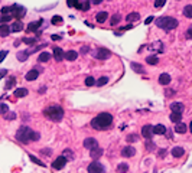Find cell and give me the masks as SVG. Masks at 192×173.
<instances>
[{
    "label": "cell",
    "instance_id": "cell-29",
    "mask_svg": "<svg viewBox=\"0 0 192 173\" xmlns=\"http://www.w3.org/2000/svg\"><path fill=\"white\" fill-rule=\"evenodd\" d=\"M28 56H29L28 51H20V52H17V55H16V58H17L20 62H25V61L28 59Z\"/></svg>",
    "mask_w": 192,
    "mask_h": 173
},
{
    "label": "cell",
    "instance_id": "cell-25",
    "mask_svg": "<svg viewBox=\"0 0 192 173\" xmlns=\"http://www.w3.org/2000/svg\"><path fill=\"white\" fill-rule=\"evenodd\" d=\"M9 33H10V28H9L7 25H0V36H1V38L7 36Z\"/></svg>",
    "mask_w": 192,
    "mask_h": 173
},
{
    "label": "cell",
    "instance_id": "cell-20",
    "mask_svg": "<svg viewBox=\"0 0 192 173\" xmlns=\"http://www.w3.org/2000/svg\"><path fill=\"white\" fill-rule=\"evenodd\" d=\"M172 156L173 157H182L183 154H185V150H183V147H179V146H176V147H173L172 149Z\"/></svg>",
    "mask_w": 192,
    "mask_h": 173
},
{
    "label": "cell",
    "instance_id": "cell-55",
    "mask_svg": "<svg viewBox=\"0 0 192 173\" xmlns=\"http://www.w3.org/2000/svg\"><path fill=\"white\" fill-rule=\"evenodd\" d=\"M152 22H153V16H150V17H147V19H146V22H145V23H146V25H149V23H152Z\"/></svg>",
    "mask_w": 192,
    "mask_h": 173
},
{
    "label": "cell",
    "instance_id": "cell-22",
    "mask_svg": "<svg viewBox=\"0 0 192 173\" xmlns=\"http://www.w3.org/2000/svg\"><path fill=\"white\" fill-rule=\"evenodd\" d=\"M165 133H166V127L163 124L153 126V134H165Z\"/></svg>",
    "mask_w": 192,
    "mask_h": 173
},
{
    "label": "cell",
    "instance_id": "cell-24",
    "mask_svg": "<svg viewBox=\"0 0 192 173\" xmlns=\"http://www.w3.org/2000/svg\"><path fill=\"white\" fill-rule=\"evenodd\" d=\"M28 92H29V91H28L26 88H17V89L15 91V95H16L17 98H23V97L28 95Z\"/></svg>",
    "mask_w": 192,
    "mask_h": 173
},
{
    "label": "cell",
    "instance_id": "cell-53",
    "mask_svg": "<svg viewBox=\"0 0 192 173\" xmlns=\"http://www.w3.org/2000/svg\"><path fill=\"white\" fill-rule=\"evenodd\" d=\"M87 51H90V48H88V46H82L81 52H82V54H87Z\"/></svg>",
    "mask_w": 192,
    "mask_h": 173
},
{
    "label": "cell",
    "instance_id": "cell-17",
    "mask_svg": "<svg viewBox=\"0 0 192 173\" xmlns=\"http://www.w3.org/2000/svg\"><path fill=\"white\" fill-rule=\"evenodd\" d=\"M90 156H91V159L97 160L98 157H101L103 156V149L101 147H95V149H92V150L90 151Z\"/></svg>",
    "mask_w": 192,
    "mask_h": 173
},
{
    "label": "cell",
    "instance_id": "cell-50",
    "mask_svg": "<svg viewBox=\"0 0 192 173\" xmlns=\"http://www.w3.org/2000/svg\"><path fill=\"white\" fill-rule=\"evenodd\" d=\"M6 74H7V69H0V79L6 75Z\"/></svg>",
    "mask_w": 192,
    "mask_h": 173
},
{
    "label": "cell",
    "instance_id": "cell-5",
    "mask_svg": "<svg viewBox=\"0 0 192 173\" xmlns=\"http://www.w3.org/2000/svg\"><path fill=\"white\" fill-rule=\"evenodd\" d=\"M10 15H12V17H16L19 20V19H22L23 16L26 15V9L23 6H20V4L15 3L13 6H10Z\"/></svg>",
    "mask_w": 192,
    "mask_h": 173
},
{
    "label": "cell",
    "instance_id": "cell-48",
    "mask_svg": "<svg viewBox=\"0 0 192 173\" xmlns=\"http://www.w3.org/2000/svg\"><path fill=\"white\" fill-rule=\"evenodd\" d=\"M35 41H36V39H29V38L23 39V42H25V43H28V45H32V43H35Z\"/></svg>",
    "mask_w": 192,
    "mask_h": 173
},
{
    "label": "cell",
    "instance_id": "cell-30",
    "mask_svg": "<svg viewBox=\"0 0 192 173\" xmlns=\"http://www.w3.org/2000/svg\"><path fill=\"white\" fill-rule=\"evenodd\" d=\"M183 15H185V17L191 19L192 17V4H186V6L183 7Z\"/></svg>",
    "mask_w": 192,
    "mask_h": 173
},
{
    "label": "cell",
    "instance_id": "cell-7",
    "mask_svg": "<svg viewBox=\"0 0 192 173\" xmlns=\"http://www.w3.org/2000/svg\"><path fill=\"white\" fill-rule=\"evenodd\" d=\"M67 163H68L67 157L59 156V157H57V159L54 160V163H52V167H54V169H57V170H61V169H64V167H65V164H67Z\"/></svg>",
    "mask_w": 192,
    "mask_h": 173
},
{
    "label": "cell",
    "instance_id": "cell-23",
    "mask_svg": "<svg viewBox=\"0 0 192 173\" xmlns=\"http://www.w3.org/2000/svg\"><path fill=\"white\" fill-rule=\"evenodd\" d=\"M22 29H23V23L20 20H17V22H15V23L12 25L10 32H20Z\"/></svg>",
    "mask_w": 192,
    "mask_h": 173
},
{
    "label": "cell",
    "instance_id": "cell-8",
    "mask_svg": "<svg viewBox=\"0 0 192 173\" xmlns=\"http://www.w3.org/2000/svg\"><path fill=\"white\" fill-rule=\"evenodd\" d=\"M88 173H104V166L100 162H92L88 164Z\"/></svg>",
    "mask_w": 192,
    "mask_h": 173
},
{
    "label": "cell",
    "instance_id": "cell-1",
    "mask_svg": "<svg viewBox=\"0 0 192 173\" xmlns=\"http://www.w3.org/2000/svg\"><path fill=\"white\" fill-rule=\"evenodd\" d=\"M113 124V116L110 113H100L91 120V127L94 130H107Z\"/></svg>",
    "mask_w": 192,
    "mask_h": 173
},
{
    "label": "cell",
    "instance_id": "cell-19",
    "mask_svg": "<svg viewBox=\"0 0 192 173\" xmlns=\"http://www.w3.org/2000/svg\"><path fill=\"white\" fill-rule=\"evenodd\" d=\"M42 23H44V19H41L39 22H32V23H29V26H28V31H29V32H36Z\"/></svg>",
    "mask_w": 192,
    "mask_h": 173
},
{
    "label": "cell",
    "instance_id": "cell-32",
    "mask_svg": "<svg viewBox=\"0 0 192 173\" xmlns=\"http://www.w3.org/2000/svg\"><path fill=\"white\" fill-rule=\"evenodd\" d=\"M170 120H172L173 123H181L182 114H179V113H172V114H170Z\"/></svg>",
    "mask_w": 192,
    "mask_h": 173
},
{
    "label": "cell",
    "instance_id": "cell-18",
    "mask_svg": "<svg viewBox=\"0 0 192 173\" xmlns=\"http://www.w3.org/2000/svg\"><path fill=\"white\" fill-rule=\"evenodd\" d=\"M169 82H170V75L169 74H166V72L160 74V76H159V84H160V85H168Z\"/></svg>",
    "mask_w": 192,
    "mask_h": 173
},
{
    "label": "cell",
    "instance_id": "cell-31",
    "mask_svg": "<svg viewBox=\"0 0 192 173\" xmlns=\"http://www.w3.org/2000/svg\"><path fill=\"white\" fill-rule=\"evenodd\" d=\"M139 17H140V15L135 12V13L127 15V16H126V20H127V22H136V20H139Z\"/></svg>",
    "mask_w": 192,
    "mask_h": 173
},
{
    "label": "cell",
    "instance_id": "cell-9",
    "mask_svg": "<svg viewBox=\"0 0 192 173\" xmlns=\"http://www.w3.org/2000/svg\"><path fill=\"white\" fill-rule=\"evenodd\" d=\"M142 136H143L146 140H150L152 136H153V126H150V124L143 126V127H142Z\"/></svg>",
    "mask_w": 192,
    "mask_h": 173
},
{
    "label": "cell",
    "instance_id": "cell-13",
    "mask_svg": "<svg viewBox=\"0 0 192 173\" xmlns=\"http://www.w3.org/2000/svg\"><path fill=\"white\" fill-rule=\"evenodd\" d=\"M74 7H77L78 10H88L90 1H74Z\"/></svg>",
    "mask_w": 192,
    "mask_h": 173
},
{
    "label": "cell",
    "instance_id": "cell-10",
    "mask_svg": "<svg viewBox=\"0 0 192 173\" xmlns=\"http://www.w3.org/2000/svg\"><path fill=\"white\" fill-rule=\"evenodd\" d=\"M84 147H85V149H88V150H92V149L98 147V141L95 140L94 137H88V139H85V140H84Z\"/></svg>",
    "mask_w": 192,
    "mask_h": 173
},
{
    "label": "cell",
    "instance_id": "cell-46",
    "mask_svg": "<svg viewBox=\"0 0 192 173\" xmlns=\"http://www.w3.org/2000/svg\"><path fill=\"white\" fill-rule=\"evenodd\" d=\"M64 157H69V159H71V157H72V151L69 150V149H67V150H65V153H64Z\"/></svg>",
    "mask_w": 192,
    "mask_h": 173
},
{
    "label": "cell",
    "instance_id": "cell-40",
    "mask_svg": "<svg viewBox=\"0 0 192 173\" xmlns=\"http://www.w3.org/2000/svg\"><path fill=\"white\" fill-rule=\"evenodd\" d=\"M85 85H87V86L95 85V79H94L92 76H87V78H85Z\"/></svg>",
    "mask_w": 192,
    "mask_h": 173
},
{
    "label": "cell",
    "instance_id": "cell-41",
    "mask_svg": "<svg viewBox=\"0 0 192 173\" xmlns=\"http://www.w3.org/2000/svg\"><path fill=\"white\" fill-rule=\"evenodd\" d=\"M15 81H16V79H15V76H12V78H9V81L6 82V86H4V88H6V89H10L12 86L15 85Z\"/></svg>",
    "mask_w": 192,
    "mask_h": 173
},
{
    "label": "cell",
    "instance_id": "cell-35",
    "mask_svg": "<svg viewBox=\"0 0 192 173\" xmlns=\"http://www.w3.org/2000/svg\"><path fill=\"white\" fill-rule=\"evenodd\" d=\"M29 159L32 160L33 163H36L38 166H42V167H45V163H42V160H39L38 157H35V156H32V154H29Z\"/></svg>",
    "mask_w": 192,
    "mask_h": 173
},
{
    "label": "cell",
    "instance_id": "cell-15",
    "mask_svg": "<svg viewBox=\"0 0 192 173\" xmlns=\"http://www.w3.org/2000/svg\"><path fill=\"white\" fill-rule=\"evenodd\" d=\"M38 76H39V71H38V69H31V71L25 75V78H26V81H35Z\"/></svg>",
    "mask_w": 192,
    "mask_h": 173
},
{
    "label": "cell",
    "instance_id": "cell-2",
    "mask_svg": "<svg viewBox=\"0 0 192 173\" xmlns=\"http://www.w3.org/2000/svg\"><path fill=\"white\" fill-rule=\"evenodd\" d=\"M16 139L20 141V143H23V144H28L29 141H38L39 140V133L33 131L31 127L23 126V127H20V129L17 130Z\"/></svg>",
    "mask_w": 192,
    "mask_h": 173
},
{
    "label": "cell",
    "instance_id": "cell-26",
    "mask_svg": "<svg viewBox=\"0 0 192 173\" xmlns=\"http://www.w3.org/2000/svg\"><path fill=\"white\" fill-rule=\"evenodd\" d=\"M78 58V54L75 52V51H68V52H65V59H68V61H75Z\"/></svg>",
    "mask_w": 192,
    "mask_h": 173
},
{
    "label": "cell",
    "instance_id": "cell-16",
    "mask_svg": "<svg viewBox=\"0 0 192 173\" xmlns=\"http://www.w3.org/2000/svg\"><path fill=\"white\" fill-rule=\"evenodd\" d=\"M183 104L182 102H172L170 104V110H172V113H179L182 114V111H183Z\"/></svg>",
    "mask_w": 192,
    "mask_h": 173
},
{
    "label": "cell",
    "instance_id": "cell-45",
    "mask_svg": "<svg viewBox=\"0 0 192 173\" xmlns=\"http://www.w3.org/2000/svg\"><path fill=\"white\" fill-rule=\"evenodd\" d=\"M1 15H10V7L4 6V7L1 9Z\"/></svg>",
    "mask_w": 192,
    "mask_h": 173
},
{
    "label": "cell",
    "instance_id": "cell-34",
    "mask_svg": "<svg viewBox=\"0 0 192 173\" xmlns=\"http://www.w3.org/2000/svg\"><path fill=\"white\" fill-rule=\"evenodd\" d=\"M107 82H108V78H107V76H101L100 79H97V81H95V85H97V86H104Z\"/></svg>",
    "mask_w": 192,
    "mask_h": 173
},
{
    "label": "cell",
    "instance_id": "cell-57",
    "mask_svg": "<svg viewBox=\"0 0 192 173\" xmlns=\"http://www.w3.org/2000/svg\"><path fill=\"white\" fill-rule=\"evenodd\" d=\"M147 149H149V150H153V149H155V146H153L152 143H149V144H147Z\"/></svg>",
    "mask_w": 192,
    "mask_h": 173
},
{
    "label": "cell",
    "instance_id": "cell-51",
    "mask_svg": "<svg viewBox=\"0 0 192 173\" xmlns=\"http://www.w3.org/2000/svg\"><path fill=\"white\" fill-rule=\"evenodd\" d=\"M41 153H44L46 156H51V150L49 149H44V150H41Z\"/></svg>",
    "mask_w": 192,
    "mask_h": 173
},
{
    "label": "cell",
    "instance_id": "cell-37",
    "mask_svg": "<svg viewBox=\"0 0 192 173\" xmlns=\"http://www.w3.org/2000/svg\"><path fill=\"white\" fill-rule=\"evenodd\" d=\"M7 111H9V105L4 102H0V114H7Z\"/></svg>",
    "mask_w": 192,
    "mask_h": 173
},
{
    "label": "cell",
    "instance_id": "cell-14",
    "mask_svg": "<svg viewBox=\"0 0 192 173\" xmlns=\"http://www.w3.org/2000/svg\"><path fill=\"white\" fill-rule=\"evenodd\" d=\"M188 131V126L185 124V123H176V127H175V133H178V134H185Z\"/></svg>",
    "mask_w": 192,
    "mask_h": 173
},
{
    "label": "cell",
    "instance_id": "cell-38",
    "mask_svg": "<svg viewBox=\"0 0 192 173\" xmlns=\"http://www.w3.org/2000/svg\"><path fill=\"white\" fill-rule=\"evenodd\" d=\"M126 140L129 141V143H136V141L139 140V136H137V134H129Z\"/></svg>",
    "mask_w": 192,
    "mask_h": 173
},
{
    "label": "cell",
    "instance_id": "cell-28",
    "mask_svg": "<svg viewBox=\"0 0 192 173\" xmlns=\"http://www.w3.org/2000/svg\"><path fill=\"white\" fill-rule=\"evenodd\" d=\"M49 59H51V54H48V52H41L39 58H38L39 62H48Z\"/></svg>",
    "mask_w": 192,
    "mask_h": 173
},
{
    "label": "cell",
    "instance_id": "cell-47",
    "mask_svg": "<svg viewBox=\"0 0 192 173\" xmlns=\"http://www.w3.org/2000/svg\"><path fill=\"white\" fill-rule=\"evenodd\" d=\"M162 6H165V1H163V0H160V1H155V7H162Z\"/></svg>",
    "mask_w": 192,
    "mask_h": 173
},
{
    "label": "cell",
    "instance_id": "cell-52",
    "mask_svg": "<svg viewBox=\"0 0 192 173\" xmlns=\"http://www.w3.org/2000/svg\"><path fill=\"white\" fill-rule=\"evenodd\" d=\"M191 33H192V28H189L186 31V39H191Z\"/></svg>",
    "mask_w": 192,
    "mask_h": 173
},
{
    "label": "cell",
    "instance_id": "cell-4",
    "mask_svg": "<svg viewBox=\"0 0 192 173\" xmlns=\"http://www.w3.org/2000/svg\"><path fill=\"white\" fill-rule=\"evenodd\" d=\"M44 113H45L46 117L49 120H52V121H61L62 117H64V110H62V107H59L57 104H52L48 108H45Z\"/></svg>",
    "mask_w": 192,
    "mask_h": 173
},
{
    "label": "cell",
    "instance_id": "cell-27",
    "mask_svg": "<svg viewBox=\"0 0 192 173\" xmlns=\"http://www.w3.org/2000/svg\"><path fill=\"white\" fill-rule=\"evenodd\" d=\"M130 66L133 68V71H136V72H139V74H145V69H143V66H142L140 64H137V62H132Z\"/></svg>",
    "mask_w": 192,
    "mask_h": 173
},
{
    "label": "cell",
    "instance_id": "cell-56",
    "mask_svg": "<svg viewBox=\"0 0 192 173\" xmlns=\"http://www.w3.org/2000/svg\"><path fill=\"white\" fill-rule=\"evenodd\" d=\"M52 39H54V41H59L61 36H58V35H52Z\"/></svg>",
    "mask_w": 192,
    "mask_h": 173
},
{
    "label": "cell",
    "instance_id": "cell-39",
    "mask_svg": "<svg viewBox=\"0 0 192 173\" xmlns=\"http://www.w3.org/2000/svg\"><path fill=\"white\" fill-rule=\"evenodd\" d=\"M10 19H12V15H1L0 23H1V25H6V22H9Z\"/></svg>",
    "mask_w": 192,
    "mask_h": 173
},
{
    "label": "cell",
    "instance_id": "cell-33",
    "mask_svg": "<svg viewBox=\"0 0 192 173\" xmlns=\"http://www.w3.org/2000/svg\"><path fill=\"white\" fill-rule=\"evenodd\" d=\"M146 62L149 65H156L159 62V58H158V56H153V55H152V56H147Z\"/></svg>",
    "mask_w": 192,
    "mask_h": 173
},
{
    "label": "cell",
    "instance_id": "cell-36",
    "mask_svg": "<svg viewBox=\"0 0 192 173\" xmlns=\"http://www.w3.org/2000/svg\"><path fill=\"white\" fill-rule=\"evenodd\" d=\"M127 170H129V166H127L126 163H121V164H119V166H117V172H119V173L127 172Z\"/></svg>",
    "mask_w": 192,
    "mask_h": 173
},
{
    "label": "cell",
    "instance_id": "cell-49",
    "mask_svg": "<svg viewBox=\"0 0 192 173\" xmlns=\"http://www.w3.org/2000/svg\"><path fill=\"white\" fill-rule=\"evenodd\" d=\"M6 118H9V120H15V118H16V114H15V113H9V116L6 114Z\"/></svg>",
    "mask_w": 192,
    "mask_h": 173
},
{
    "label": "cell",
    "instance_id": "cell-58",
    "mask_svg": "<svg viewBox=\"0 0 192 173\" xmlns=\"http://www.w3.org/2000/svg\"><path fill=\"white\" fill-rule=\"evenodd\" d=\"M166 154V150H160V157H163Z\"/></svg>",
    "mask_w": 192,
    "mask_h": 173
},
{
    "label": "cell",
    "instance_id": "cell-3",
    "mask_svg": "<svg viewBox=\"0 0 192 173\" xmlns=\"http://www.w3.org/2000/svg\"><path fill=\"white\" fill-rule=\"evenodd\" d=\"M178 25H179V22L175 17H170V16H162L156 20V26L163 29V31H172V29L178 28Z\"/></svg>",
    "mask_w": 192,
    "mask_h": 173
},
{
    "label": "cell",
    "instance_id": "cell-42",
    "mask_svg": "<svg viewBox=\"0 0 192 173\" xmlns=\"http://www.w3.org/2000/svg\"><path fill=\"white\" fill-rule=\"evenodd\" d=\"M51 22H52V25H61L62 23V17L61 16H54L51 19Z\"/></svg>",
    "mask_w": 192,
    "mask_h": 173
},
{
    "label": "cell",
    "instance_id": "cell-43",
    "mask_svg": "<svg viewBox=\"0 0 192 173\" xmlns=\"http://www.w3.org/2000/svg\"><path fill=\"white\" fill-rule=\"evenodd\" d=\"M120 19H121L120 15H114V16H111V25H117V23L120 22Z\"/></svg>",
    "mask_w": 192,
    "mask_h": 173
},
{
    "label": "cell",
    "instance_id": "cell-54",
    "mask_svg": "<svg viewBox=\"0 0 192 173\" xmlns=\"http://www.w3.org/2000/svg\"><path fill=\"white\" fill-rule=\"evenodd\" d=\"M173 94H175V91H172V89H168V91H166V95H168V97H172Z\"/></svg>",
    "mask_w": 192,
    "mask_h": 173
},
{
    "label": "cell",
    "instance_id": "cell-21",
    "mask_svg": "<svg viewBox=\"0 0 192 173\" xmlns=\"http://www.w3.org/2000/svg\"><path fill=\"white\" fill-rule=\"evenodd\" d=\"M107 17H108V13H107V12H98V13L95 15V20L98 22V23H104V22L107 20Z\"/></svg>",
    "mask_w": 192,
    "mask_h": 173
},
{
    "label": "cell",
    "instance_id": "cell-11",
    "mask_svg": "<svg viewBox=\"0 0 192 173\" xmlns=\"http://www.w3.org/2000/svg\"><path fill=\"white\" fill-rule=\"evenodd\" d=\"M54 58H55V61L61 62L62 59H65V52H64L59 46H55V48H54Z\"/></svg>",
    "mask_w": 192,
    "mask_h": 173
},
{
    "label": "cell",
    "instance_id": "cell-6",
    "mask_svg": "<svg viewBox=\"0 0 192 173\" xmlns=\"http://www.w3.org/2000/svg\"><path fill=\"white\" fill-rule=\"evenodd\" d=\"M94 56H95L97 59L105 61V59H108V58L111 56V52H110L108 49H105V48H97L95 52H94Z\"/></svg>",
    "mask_w": 192,
    "mask_h": 173
},
{
    "label": "cell",
    "instance_id": "cell-12",
    "mask_svg": "<svg viewBox=\"0 0 192 173\" xmlns=\"http://www.w3.org/2000/svg\"><path fill=\"white\" fill-rule=\"evenodd\" d=\"M135 154H136V150H135V147H132V146L123 147V150H121V156L123 157H133Z\"/></svg>",
    "mask_w": 192,
    "mask_h": 173
},
{
    "label": "cell",
    "instance_id": "cell-44",
    "mask_svg": "<svg viewBox=\"0 0 192 173\" xmlns=\"http://www.w3.org/2000/svg\"><path fill=\"white\" fill-rule=\"evenodd\" d=\"M6 56H7V51H0V64L4 61Z\"/></svg>",
    "mask_w": 192,
    "mask_h": 173
}]
</instances>
